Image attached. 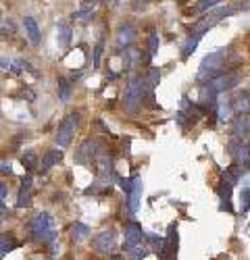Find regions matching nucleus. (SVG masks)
Returning a JSON list of instances; mask_svg holds the SVG:
<instances>
[{"mask_svg": "<svg viewBox=\"0 0 250 260\" xmlns=\"http://www.w3.org/2000/svg\"><path fill=\"white\" fill-rule=\"evenodd\" d=\"M225 58H227V50L225 48L206 54L202 58V62H200V69H198V81H211V79L219 77L223 64H225Z\"/></svg>", "mask_w": 250, "mask_h": 260, "instance_id": "obj_1", "label": "nucleus"}, {"mask_svg": "<svg viewBox=\"0 0 250 260\" xmlns=\"http://www.w3.org/2000/svg\"><path fill=\"white\" fill-rule=\"evenodd\" d=\"M238 11H240V7H221V9H217V11H211V13H206V17H202L198 23H194V25L190 27V31H192V36H204L211 27H215L219 21H223L225 17L234 15V13H238Z\"/></svg>", "mask_w": 250, "mask_h": 260, "instance_id": "obj_2", "label": "nucleus"}, {"mask_svg": "<svg viewBox=\"0 0 250 260\" xmlns=\"http://www.w3.org/2000/svg\"><path fill=\"white\" fill-rule=\"evenodd\" d=\"M32 231L34 237L42 244H50L56 237V229H54V219L48 212H40L36 214V219L32 221Z\"/></svg>", "mask_w": 250, "mask_h": 260, "instance_id": "obj_3", "label": "nucleus"}, {"mask_svg": "<svg viewBox=\"0 0 250 260\" xmlns=\"http://www.w3.org/2000/svg\"><path fill=\"white\" fill-rule=\"evenodd\" d=\"M77 125H79V115H77V113L67 115L65 119H63V123L58 125L56 134H54V140H56V144H58L60 148H67V146L71 144V138H73V134H75Z\"/></svg>", "mask_w": 250, "mask_h": 260, "instance_id": "obj_4", "label": "nucleus"}, {"mask_svg": "<svg viewBox=\"0 0 250 260\" xmlns=\"http://www.w3.org/2000/svg\"><path fill=\"white\" fill-rule=\"evenodd\" d=\"M242 81L240 73H223L211 81H206V88L211 90L213 94H223V92H229V90H234L236 85Z\"/></svg>", "mask_w": 250, "mask_h": 260, "instance_id": "obj_5", "label": "nucleus"}, {"mask_svg": "<svg viewBox=\"0 0 250 260\" xmlns=\"http://www.w3.org/2000/svg\"><path fill=\"white\" fill-rule=\"evenodd\" d=\"M123 235H125V240H123V250L125 252H130L136 246H140L142 240L146 237V233L142 231V227L138 223H128V225H125L123 227Z\"/></svg>", "mask_w": 250, "mask_h": 260, "instance_id": "obj_6", "label": "nucleus"}, {"mask_svg": "<svg viewBox=\"0 0 250 260\" xmlns=\"http://www.w3.org/2000/svg\"><path fill=\"white\" fill-rule=\"evenodd\" d=\"M115 242H117V233L113 229H104L94 237L92 246L98 254H111L115 250Z\"/></svg>", "mask_w": 250, "mask_h": 260, "instance_id": "obj_7", "label": "nucleus"}, {"mask_svg": "<svg viewBox=\"0 0 250 260\" xmlns=\"http://www.w3.org/2000/svg\"><path fill=\"white\" fill-rule=\"evenodd\" d=\"M32 187H34V179L32 175H25L19 187V196H17V208H25L32 202Z\"/></svg>", "mask_w": 250, "mask_h": 260, "instance_id": "obj_8", "label": "nucleus"}, {"mask_svg": "<svg viewBox=\"0 0 250 260\" xmlns=\"http://www.w3.org/2000/svg\"><path fill=\"white\" fill-rule=\"evenodd\" d=\"M140 198H142V179L140 177H134V187L128 193V208H130V212H134V214L138 212Z\"/></svg>", "mask_w": 250, "mask_h": 260, "instance_id": "obj_9", "label": "nucleus"}, {"mask_svg": "<svg viewBox=\"0 0 250 260\" xmlns=\"http://www.w3.org/2000/svg\"><path fill=\"white\" fill-rule=\"evenodd\" d=\"M63 160V150H56V148H52V150H48V152L42 156V160H40V165H38V169H40V173H46L52 165H56V162H60Z\"/></svg>", "mask_w": 250, "mask_h": 260, "instance_id": "obj_10", "label": "nucleus"}, {"mask_svg": "<svg viewBox=\"0 0 250 260\" xmlns=\"http://www.w3.org/2000/svg\"><path fill=\"white\" fill-rule=\"evenodd\" d=\"M23 27H25V34H27L29 42L38 46L40 40H42V34H40V27H38V23H36V19H34V17H25V19H23Z\"/></svg>", "mask_w": 250, "mask_h": 260, "instance_id": "obj_11", "label": "nucleus"}, {"mask_svg": "<svg viewBox=\"0 0 250 260\" xmlns=\"http://www.w3.org/2000/svg\"><path fill=\"white\" fill-rule=\"evenodd\" d=\"M234 136L240 138V140H244V138L250 136V119L246 115L236 117V121H234Z\"/></svg>", "mask_w": 250, "mask_h": 260, "instance_id": "obj_12", "label": "nucleus"}, {"mask_svg": "<svg viewBox=\"0 0 250 260\" xmlns=\"http://www.w3.org/2000/svg\"><path fill=\"white\" fill-rule=\"evenodd\" d=\"M136 40V29L132 27V25H123L121 29H119V34H117V46L119 48H128L132 42Z\"/></svg>", "mask_w": 250, "mask_h": 260, "instance_id": "obj_13", "label": "nucleus"}, {"mask_svg": "<svg viewBox=\"0 0 250 260\" xmlns=\"http://www.w3.org/2000/svg\"><path fill=\"white\" fill-rule=\"evenodd\" d=\"M56 31H58V34H56L58 46H60V48H67V46H69V42H71V25L67 23V21H60Z\"/></svg>", "mask_w": 250, "mask_h": 260, "instance_id": "obj_14", "label": "nucleus"}, {"mask_svg": "<svg viewBox=\"0 0 250 260\" xmlns=\"http://www.w3.org/2000/svg\"><path fill=\"white\" fill-rule=\"evenodd\" d=\"M90 237V227L88 225H83V223H73L71 227V240L75 244H81V242H86Z\"/></svg>", "mask_w": 250, "mask_h": 260, "instance_id": "obj_15", "label": "nucleus"}, {"mask_svg": "<svg viewBox=\"0 0 250 260\" xmlns=\"http://www.w3.org/2000/svg\"><path fill=\"white\" fill-rule=\"evenodd\" d=\"M96 5H98V0H86L81 7H79V11L73 15L75 19H79V21H88L90 17H92V13H94V9H96Z\"/></svg>", "mask_w": 250, "mask_h": 260, "instance_id": "obj_16", "label": "nucleus"}, {"mask_svg": "<svg viewBox=\"0 0 250 260\" xmlns=\"http://www.w3.org/2000/svg\"><path fill=\"white\" fill-rule=\"evenodd\" d=\"M232 113H234V104L229 102L227 98L225 100H219V106H217V115H219V121L225 123L232 119Z\"/></svg>", "mask_w": 250, "mask_h": 260, "instance_id": "obj_17", "label": "nucleus"}, {"mask_svg": "<svg viewBox=\"0 0 250 260\" xmlns=\"http://www.w3.org/2000/svg\"><path fill=\"white\" fill-rule=\"evenodd\" d=\"M234 108H236L238 113H242V115H248V113H250V94H248V92L240 94V96L234 100Z\"/></svg>", "mask_w": 250, "mask_h": 260, "instance_id": "obj_18", "label": "nucleus"}, {"mask_svg": "<svg viewBox=\"0 0 250 260\" xmlns=\"http://www.w3.org/2000/svg\"><path fill=\"white\" fill-rule=\"evenodd\" d=\"M236 156H238V162H240L242 169H250V146L242 144V148L238 150Z\"/></svg>", "mask_w": 250, "mask_h": 260, "instance_id": "obj_19", "label": "nucleus"}, {"mask_svg": "<svg viewBox=\"0 0 250 260\" xmlns=\"http://www.w3.org/2000/svg\"><path fill=\"white\" fill-rule=\"evenodd\" d=\"M69 96H71V83L67 79H58V100L67 102Z\"/></svg>", "mask_w": 250, "mask_h": 260, "instance_id": "obj_20", "label": "nucleus"}, {"mask_svg": "<svg viewBox=\"0 0 250 260\" xmlns=\"http://www.w3.org/2000/svg\"><path fill=\"white\" fill-rule=\"evenodd\" d=\"M159 81H161V71H159V67H152L150 73H148V77H146V83H148V90L150 92L159 85Z\"/></svg>", "mask_w": 250, "mask_h": 260, "instance_id": "obj_21", "label": "nucleus"}, {"mask_svg": "<svg viewBox=\"0 0 250 260\" xmlns=\"http://www.w3.org/2000/svg\"><path fill=\"white\" fill-rule=\"evenodd\" d=\"M202 40V36H190V40H188V44L183 46V58H188L194 50H196V46H198V42Z\"/></svg>", "mask_w": 250, "mask_h": 260, "instance_id": "obj_22", "label": "nucleus"}, {"mask_svg": "<svg viewBox=\"0 0 250 260\" xmlns=\"http://www.w3.org/2000/svg\"><path fill=\"white\" fill-rule=\"evenodd\" d=\"M240 210L242 212L250 210V187H242L240 191Z\"/></svg>", "mask_w": 250, "mask_h": 260, "instance_id": "obj_23", "label": "nucleus"}, {"mask_svg": "<svg viewBox=\"0 0 250 260\" xmlns=\"http://www.w3.org/2000/svg\"><path fill=\"white\" fill-rule=\"evenodd\" d=\"M221 3H223V0H202V3H198V5L194 7V13H204V11L213 9V7L221 5Z\"/></svg>", "mask_w": 250, "mask_h": 260, "instance_id": "obj_24", "label": "nucleus"}, {"mask_svg": "<svg viewBox=\"0 0 250 260\" xmlns=\"http://www.w3.org/2000/svg\"><path fill=\"white\" fill-rule=\"evenodd\" d=\"M159 34L152 29L150 31V36H148V50H150V56H157V52H159Z\"/></svg>", "mask_w": 250, "mask_h": 260, "instance_id": "obj_25", "label": "nucleus"}, {"mask_svg": "<svg viewBox=\"0 0 250 260\" xmlns=\"http://www.w3.org/2000/svg\"><path fill=\"white\" fill-rule=\"evenodd\" d=\"M102 48H104V42L100 40L98 44H96V48H94V58H92V64L94 67H98L100 64V56H102Z\"/></svg>", "mask_w": 250, "mask_h": 260, "instance_id": "obj_26", "label": "nucleus"}, {"mask_svg": "<svg viewBox=\"0 0 250 260\" xmlns=\"http://www.w3.org/2000/svg\"><path fill=\"white\" fill-rule=\"evenodd\" d=\"M13 248H15V244L9 240L7 235H3V250H0V252H3V256H7V254L13 250Z\"/></svg>", "mask_w": 250, "mask_h": 260, "instance_id": "obj_27", "label": "nucleus"}, {"mask_svg": "<svg viewBox=\"0 0 250 260\" xmlns=\"http://www.w3.org/2000/svg\"><path fill=\"white\" fill-rule=\"evenodd\" d=\"M23 165L32 171L34 167H36V154L34 152H27V154H23Z\"/></svg>", "mask_w": 250, "mask_h": 260, "instance_id": "obj_28", "label": "nucleus"}, {"mask_svg": "<svg viewBox=\"0 0 250 260\" xmlns=\"http://www.w3.org/2000/svg\"><path fill=\"white\" fill-rule=\"evenodd\" d=\"M148 3H150V0H134L132 5H134V9H136V11H140V9H144Z\"/></svg>", "mask_w": 250, "mask_h": 260, "instance_id": "obj_29", "label": "nucleus"}, {"mask_svg": "<svg viewBox=\"0 0 250 260\" xmlns=\"http://www.w3.org/2000/svg\"><path fill=\"white\" fill-rule=\"evenodd\" d=\"M0 171H3V175L11 173V162H9V160H3V169H0Z\"/></svg>", "mask_w": 250, "mask_h": 260, "instance_id": "obj_30", "label": "nucleus"}, {"mask_svg": "<svg viewBox=\"0 0 250 260\" xmlns=\"http://www.w3.org/2000/svg\"><path fill=\"white\" fill-rule=\"evenodd\" d=\"M0 210H3V221L9 219V210H7V204L5 202H0Z\"/></svg>", "mask_w": 250, "mask_h": 260, "instance_id": "obj_31", "label": "nucleus"}, {"mask_svg": "<svg viewBox=\"0 0 250 260\" xmlns=\"http://www.w3.org/2000/svg\"><path fill=\"white\" fill-rule=\"evenodd\" d=\"M0 198H3V202L7 200V185H5V183L0 185Z\"/></svg>", "mask_w": 250, "mask_h": 260, "instance_id": "obj_32", "label": "nucleus"}, {"mask_svg": "<svg viewBox=\"0 0 250 260\" xmlns=\"http://www.w3.org/2000/svg\"><path fill=\"white\" fill-rule=\"evenodd\" d=\"M100 3H111V0H100Z\"/></svg>", "mask_w": 250, "mask_h": 260, "instance_id": "obj_33", "label": "nucleus"}, {"mask_svg": "<svg viewBox=\"0 0 250 260\" xmlns=\"http://www.w3.org/2000/svg\"><path fill=\"white\" fill-rule=\"evenodd\" d=\"M177 3H185V0H177Z\"/></svg>", "mask_w": 250, "mask_h": 260, "instance_id": "obj_34", "label": "nucleus"}, {"mask_svg": "<svg viewBox=\"0 0 250 260\" xmlns=\"http://www.w3.org/2000/svg\"><path fill=\"white\" fill-rule=\"evenodd\" d=\"M171 260H175V258H171Z\"/></svg>", "mask_w": 250, "mask_h": 260, "instance_id": "obj_35", "label": "nucleus"}]
</instances>
